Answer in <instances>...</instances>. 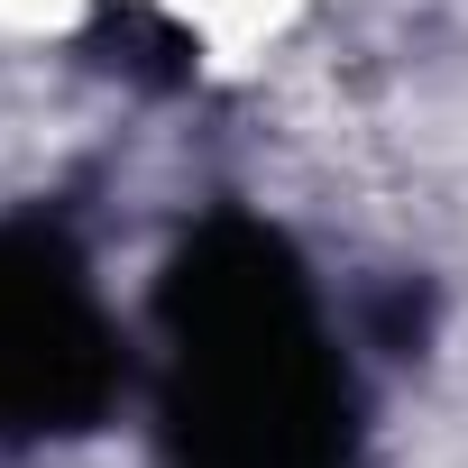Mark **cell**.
Returning <instances> with one entry per match:
<instances>
[{
	"label": "cell",
	"mask_w": 468,
	"mask_h": 468,
	"mask_svg": "<svg viewBox=\"0 0 468 468\" xmlns=\"http://www.w3.org/2000/svg\"><path fill=\"white\" fill-rule=\"evenodd\" d=\"M138 10H147L184 56H202L211 74H267V65L303 37L313 0H138Z\"/></svg>",
	"instance_id": "6da1fadb"
}]
</instances>
